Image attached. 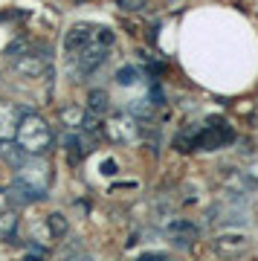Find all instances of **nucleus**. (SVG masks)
I'll return each instance as SVG.
<instances>
[{
  "label": "nucleus",
  "instance_id": "1",
  "mask_svg": "<svg viewBox=\"0 0 258 261\" xmlns=\"http://www.w3.org/2000/svg\"><path fill=\"white\" fill-rule=\"evenodd\" d=\"M49 183H53V171L46 166V160L29 154V160H20L15 183H12V195H20V200H41L49 192Z\"/></svg>",
  "mask_w": 258,
  "mask_h": 261
},
{
  "label": "nucleus",
  "instance_id": "2",
  "mask_svg": "<svg viewBox=\"0 0 258 261\" xmlns=\"http://www.w3.org/2000/svg\"><path fill=\"white\" fill-rule=\"evenodd\" d=\"M15 142L23 154H32V157H44L49 145H53V128L46 125V119L41 113H23L15 125Z\"/></svg>",
  "mask_w": 258,
  "mask_h": 261
},
{
  "label": "nucleus",
  "instance_id": "3",
  "mask_svg": "<svg viewBox=\"0 0 258 261\" xmlns=\"http://www.w3.org/2000/svg\"><path fill=\"white\" fill-rule=\"evenodd\" d=\"M232 140H235V130L226 122H206L194 134H180L177 137V148L180 151H215V148L229 145Z\"/></svg>",
  "mask_w": 258,
  "mask_h": 261
},
{
  "label": "nucleus",
  "instance_id": "4",
  "mask_svg": "<svg viewBox=\"0 0 258 261\" xmlns=\"http://www.w3.org/2000/svg\"><path fill=\"white\" fill-rule=\"evenodd\" d=\"M247 250V235L232 229V232H221L212 238V252L221 258H238L241 252Z\"/></svg>",
  "mask_w": 258,
  "mask_h": 261
},
{
  "label": "nucleus",
  "instance_id": "5",
  "mask_svg": "<svg viewBox=\"0 0 258 261\" xmlns=\"http://www.w3.org/2000/svg\"><path fill=\"white\" fill-rule=\"evenodd\" d=\"M108 49H111V47H105V44H99V41H90L84 49H79V53H75L79 73H84V75L96 73V70L108 61Z\"/></svg>",
  "mask_w": 258,
  "mask_h": 261
},
{
  "label": "nucleus",
  "instance_id": "6",
  "mask_svg": "<svg viewBox=\"0 0 258 261\" xmlns=\"http://www.w3.org/2000/svg\"><path fill=\"white\" fill-rule=\"evenodd\" d=\"M49 70V58L44 53H23L15 58V73L23 79H41Z\"/></svg>",
  "mask_w": 258,
  "mask_h": 261
},
{
  "label": "nucleus",
  "instance_id": "7",
  "mask_svg": "<svg viewBox=\"0 0 258 261\" xmlns=\"http://www.w3.org/2000/svg\"><path fill=\"white\" fill-rule=\"evenodd\" d=\"M93 35H96V27L87 23V20H79V23H73L70 32L64 35V49L73 56V53H79V49H84L87 44H90Z\"/></svg>",
  "mask_w": 258,
  "mask_h": 261
},
{
  "label": "nucleus",
  "instance_id": "8",
  "mask_svg": "<svg viewBox=\"0 0 258 261\" xmlns=\"http://www.w3.org/2000/svg\"><path fill=\"white\" fill-rule=\"evenodd\" d=\"M137 130L139 125H134V122L128 119V116H116V119L108 122V137L116 142H131V140H137Z\"/></svg>",
  "mask_w": 258,
  "mask_h": 261
},
{
  "label": "nucleus",
  "instance_id": "9",
  "mask_svg": "<svg viewBox=\"0 0 258 261\" xmlns=\"http://www.w3.org/2000/svg\"><path fill=\"white\" fill-rule=\"evenodd\" d=\"M108 108H111L108 90H105V87H93L90 96H87V111H90L93 116H101V113H108Z\"/></svg>",
  "mask_w": 258,
  "mask_h": 261
},
{
  "label": "nucleus",
  "instance_id": "10",
  "mask_svg": "<svg viewBox=\"0 0 258 261\" xmlns=\"http://www.w3.org/2000/svg\"><path fill=\"white\" fill-rule=\"evenodd\" d=\"M168 232L177 235L174 241L180 244V247H186V244H189L194 235H197V226H194L192 221H171V224H168Z\"/></svg>",
  "mask_w": 258,
  "mask_h": 261
},
{
  "label": "nucleus",
  "instance_id": "11",
  "mask_svg": "<svg viewBox=\"0 0 258 261\" xmlns=\"http://www.w3.org/2000/svg\"><path fill=\"white\" fill-rule=\"evenodd\" d=\"M46 232H49L53 241H56V238H64V235L70 232V221H67L61 212H49L46 215Z\"/></svg>",
  "mask_w": 258,
  "mask_h": 261
},
{
  "label": "nucleus",
  "instance_id": "12",
  "mask_svg": "<svg viewBox=\"0 0 258 261\" xmlns=\"http://www.w3.org/2000/svg\"><path fill=\"white\" fill-rule=\"evenodd\" d=\"M15 125H18V113H15V108L6 102H0V140H6L12 130H15Z\"/></svg>",
  "mask_w": 258,
  "mask_h": 261
},
{
  "label": "nucleus",
  "instance_id": "13",
  "mask_svg": "<svg viewBox=\"0 0 258 261\" xmlns=\"http://www.w3.org/2000/svg\"><path fill=\"white\" fill-rule=\"evenodd\" d=\"M18 229V215L12 209H0V241H12Z\"/></svg>",
  "mask_w": 258,
  "mask_h": 261
},
{
  "label": "nucleus",
  "instance_id": "14",
  "mask_svg": "<svg viewBox=\"0 0 258 261\" xmlns=\"http://www.w3.org/2000/svg\"><path fill=\"white\" fill-rule=\"evenodd\" d=\"M84 116H87V113H84V108H79V105H67L64 111H61V122H64L70 130H79V128H82V125H84Z\"/></svg>",
  "mask_w": 258,
  "mask_h": 261
},
{
  "label": "nucleus",
  "instance_id": "15",
  "mask_svg": "<svg viewBox=\"0 0 258 261\" xmlns=\"http://www.w3.org/2000/svg\"><path fill=\"white\" fill-rule=\"evenodd\" d=\"M0 154L9 160V163H12L15 168L20 166V160L27 157V154H23V151L18 148V142H9V140H0Z\"/></svg>",
  "mask_w": 258,
  "mask_h": 261
},
{
  "label": "nucleus",
  "instance_id": "16",
  "mask_svg": "<svg viewBox=\"0 0 258 261\" xmlns=\"http://www.w3.org/2000/svg\"><path fill=\"white\" fill-rule=\"evenodd\" d=\"M139 79H142V73H139L137 67H122L119 73H116V84H122V87H134Z\"/></svg>",
  "mask_w": 258,
  "mask_h": 261
},
{
  "label": "nucleus",
  "instance_id": "17",
  "mask_svg": "<svg viewBox=\"0 0 258 261\" xmlns=\"http://www.w3.org/2000/svg\"><path fill=\"white\" fill-rule=\"evenodd\" d=\"M67 157H70V163H79V160L84 157V148H82V140H79V137H70V140H67Z\"/></svg>",
  "mask_w": 258,
  "mask_h": 261
},
{
  "label": "nucleus",
  "instance_id": "18",
  "mask_svg": "<svg viewBox=\"0 0 258 261\" xmlns=\"http://www.w3.org/2000/svg\"><path fill=\"white\" fill-rule=\"evenodd\" d=\"M116 6L122 12H142L148 6V0H116Z\"/></svg>",
  "mask_w": 258,
  "mask_h": 261
},
{
  "label": "nucleus",
  "instance_id": "19",
  "mask_svg": "<svg viewBox=\"0 0 258 261\" xmlns=\"http://www.w3.org/2000/svg\"><path fill=\"white\" fill-rule=\"evenodd\" d=\"M137 261H171V258L163 255V252H145V255H139Z\"/></svg>",
  "mask_w": 258,
  "mask_h": 261
},
{
  "label": "nucleus",
  "instance_id": "20",
  "mask_svg": "<svg viewBox=\"0 0 258 261\" xmlns=\"http://www.w3.org/2000/svg\"><path fill=\"white\" fill-rule=\"evenodd\" d=\"M101 168H105V174L111 177V174H116V160H105L101 163Z\"/></svg>",
  "mask_w": 258,
  "mask_h": 261
},
{
  "label": "nucleus",
  "instance_id": "21",
  "mask_svg": "<svg viewBox=\"0 0 258 261\" xmlns=\"http://www.w3.org/2000/svg\"><path fill=\"white\" fill-rule=\"evenodd\" d=\"M70 261H93V258L87 255V252H79V255H75V258H70Z\"/></svg>",
  "mask_w": 258,
  "mask_h": 261
},
{
  "label": "nucleus",
  "instance_id": "22",
  "mask_svg": "<svg viewBox=\"0 0 258 261\" xmlns=\"http://www.w3.org/2000/svg\"><path fill=\"white\" fill-rule=\"evenodd\" d=\"M3 206H6V195H3V192H0V209H3Z\"/></svg>",
  "mask_w": 258,
  "mask_h": 261
},
{
  "label": "nucleus",
  "instance_id": "23",
  "mask_svg": "<svg viewBox=\"0 0 258 261\" xmlns=\"http://www.w3.org/2000/svg\"><path fill=\"white\" fill-rule=\"evenodd\" d=\"M27 261H41V258H38V255H27Z\"/></svg>",
  "mask_w": 258,
  "mask_h": 261
}]
</instances>
